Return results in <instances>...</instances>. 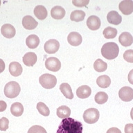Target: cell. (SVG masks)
I'll return each mask as SVG.
<instances>
[{"label":"cell","mask_w":133,"mask_h":133,"mask_svg":"<svg viewBox=\"0 0 133 133\" xmlns=\"http://www.w3.org/2000/svg\"><path fill=\"white\" fill-rule=\"evenodd\" d=\"M37 56L33 52H28L23 56V62L26 66H33L37 62Z\"/></svg>","instance_id":"2e32d148"},{"label":"cell","mask_w":133,"mask_h":133,"mask_svg":"<svg viewBox=\"0 0 133 133\" xmlns=\"http://www.w3.org/2000/svg\"><path fill=\"white\" fill-rule=\"evenodd\" d=\"M22 26L27 30H33L38 25V22L31 15L24 16L22 19Z\"/></svg>","instance_id":"30bf717a"},{"label":"cell","mask_w":133,"mask_h":133,"mask_svg":"<svg viewBox=\"0 0 133 133\" xmlns=\"http://www.w3.org/2000/svg\"><path fill=\"white\" fill-rule=\"evenodd\" d=\"M22 66L18 62H12L9 64V72L12 76H20L22 73Z\"/></svg>","instance_id":"ac0fdd59"},{"label":"cell","mask_w":133,"mask_h":133,"mask_svg":"<svg viewBox=\"0 0 133 133\" xmlns=\"http://www.w3.org/2000/svg\"><path fill=\"white\" fill-rule=\"evenodd\" d=\"M119 47L115 42H107L101 48V54L107 60H114L118 56Z\"/></svg>","instance_id":"7a4b0ae2"},{"label":"cell","mask_w":133,"mask_h":133,"mask_svg":"<svg viewBox=\"0 0 133 133\" xmlns=\"http://www.w3.org/2000/svg\"><path fill=\"white\" fill-rule=\"evenodd\" d=\"M118 96L123 101L129 102L133 100V89L130 87L125 86L120 89Z\"/></svg>","instance_id":"52a82bcc"},{"label":"cell","mask_w":133,"mask_h":133,"mask_svg":"<svg viewBox=\"0 0 133 133\" xmlns=\"http://www.w3.org/2000/svg\"><path fill=\"white\" fill-rule=\"evenodd\" d=\"M20 86L15 81H10L5 85L4 94L9 98H14L20 93Z\"/></svg>","instance_id":"3957f363"},{"label":"cell","mask_w":133,"mask_h":133,"mask_svg":"<svg viewBox=\"0 0 133 133\" xmlns=\"http://www.w3.org/2000/svg\"><path fill=\"white\" fill-rule=\"evenodd\" d=\"M39 82L44 89H50L54 88L57 84V78L55 76L50 74H44L39 77Z\"/></svg>","instance_id":"277c9868"},{"label":"cell","mask_w":133,"mask_h":133,"mask_svg":"<svg viewBox=\"0 0 133 133\" xmlns=\"http://www.w3.org/2000/svg\"><path fill=\"white\" fill-rule=\"evenodd\" d=\"M34 15L39 20H44L47 17V10L44 6H37L34 8Z\"/></svg>","instance_id":"ffe728a7"},{"label":"cell","mask_w":133,"mask_h":133,"mask_svg":"<svg viewBox=\"0 0 133 133\" xmlns=\"http://www.w3.org/2000/svg\"><path fill=\"white\" fill-rule=\"evenodd\" d=\"M65 10L61 6H55L51 10V15L55 19H62L65 16Z\"/></svg>","instance_id":"d6986e66"},{"label":"cell","mask_w":133,"mask_h":133,"mask_svg":"<svg viewBox=\"0 0 133 133\" xmlns=\"http://www.w3.org/2000/svg\"><path fill=\"white\" fill-rule=\"evenodd\" d=\"M106 133H121V130L117 128H115V127H113V128H111L107 131Z\"/></svg>","instance_id":"8d00e7d4"},{"label":"cell","mask_w":133,"mask_h":133,"mask_svg":"<svg viewBox=\"0 0 133 133\" xmlns=\"http://www.w3.org/2000/svg\"><path fill=\"white\" fill-rule=\"evenodd\" d=\"M83 130L82 123L69 117L62 119L56 133H83Z\"/></svg>","instance_id":"6da1fadb"},{"label":"cell","mask_w":133,"mask_h":133,"mask_svg":"<svg viewBox=\"0 0 133 133\" xmlns=\"http://www.w3.org/2000/svg\"><path fill=\"white\" fill-rule=\"evenodd\" d=\"M123 58L128 62L133 63V50L129 49L125 51L123 54Z\"/></svg>","instance_id":"1f68e13d"},{"label":"cell","mask_w":133,"mask_h":133,"mask_svg":"<svg viewBox=\"0 0 133 133\" xmlns=\"http://www.w3.org/2000/svg\"><path fill=\"white\" fill-rule=\"evenodd\" d=\"M60 91L62 92V94L68 99H72L74 98V94L72 92L71 87L68 83H62L60 86Z\"/></svg>","instance_id":"7402d4cb"},{"label":"cell","mask_w":133,"mask_h":133,"mask_svg":"<svg viewBox=\"0 0 133 133\" xmlns=\"http://www.w3.org/2000/svg\"><path fill=\"white\" fill-rule=\"evenodd\" d=\"M37 109L39 114L44 116H48L50 114V110L47 106L42 102H39L37 104Z\"/></svg>","instance_id":"f546056e"},{"label":"cell","mask_w":133,"mask_h":133,"mask_svg":"<svg viewBox=\"0 0 133 133\" xmlns=\"http://www.w3.org/2000/svg\"><path fill=\"white\" fill-rule=\"evenodd\" d=\"M118 40L121 44L123 46H130L133 43V37L128 32H123L119 36Z\"/></svg>","instance_id":"5bb4252c"},{"label":"cell","mask_w":133,"mask_h":133,"mask_svg":"<svg viewBox=\"0 0 133 133\" xmlns=\"http://www.w3.org/2000/svg\"><path fill=\"white\" fill-rule=\"evenodd\" d=\"M103 34L105 39H114L117 35V30L115 28L108 26L104 29Z\"/></svg>","instance_id":"83f0119b"},{"label":"cell","mask_w":133,"mask_h":133,"mask_svg":"<svg viewBox=\"0 0 133 133\" xmlns=\"http://www.w3.org/2000/svg\"><path fill=\"white\" fill-rule=\"evenodd\" d=\"M107 20L110 24L114 25L120 24L121 21H122V17L120 15L118 14V12L112 10L110 11L107 15Z\"/></svg>","instance_id":"9a60e30c"},{"label":"cell","mask_w":133,"mask_h":133,"mask_svg":"<svg viewBox=\"0 0 133 133\" xmlns=\"http://www.w3.org/2000/svg\"><path fill=\"white\" fill-rule=\"evenodd\" d=\"M57 116L60 118L64 119L69 118L71 114L70 108L66 105H62L57 109Z\"/></svg>","instance_id":"cb8c5ba5"},{"label":"cell","mask_w":133,"mask_h":133,"mask_svg":"<svg viewBox=\"0 0 133 133\" xmlns=\"http://www.w3.org/2000/svg\"><path fill=\"white\" fill-rule=\"evenodd\" d=\"M128 81L129 83L133 85V69L129 72L128 74Z\"/></svg>","instance_id":"74e56055"},{"label":"cell","mask_w":133,"mask_h":133,"mask_svg":"<svg viewBox=\"0 0 133 133\" xmlns=\"http://www.w3.org/2000/svg\"><path fill=\"white\" fill-rule=\"evenodd\" d=\"M91 89L87 85H83L79 87L76 90V95L79 98L85 99L91 95Z\"/></svg>","instance_id":"e0dca14e"},{"label":"cell","mask_w":133,"mask_h":133,"mask_svg":"<svg viewBox=\"0 0 133 133\" xmlns=\"http://www.w3.org/2000/svg\"><path fill=\"white\" fill-rule=\"evenodd\" d=\"M100 116L99 111L96 108H89L83 114V119L85 122L89 124H94L98 121Z\"/></svg>","instance_id":"5b68a950"},{"label":"cell","mask_w":133,"mask_h":133,"mask_svg":"<svg viewBox=\"0 0 133 133\" xmlns=\"http://www.w3.org/2000/svg\"><path fill=\"white\" fill-rule=\"evenodd\" d=\"M130 116H131V118L133 120V108H132V110H131V112H130Z\"/></svg>","instance_id":"ab89813d"},{"label":"cell","mask_w":133,"mask_h":133,"mask_svg":"<svg viewBox=\"0 0 133 133\" xmlns=\"http://www.w3.org/2000/svg\"><path fill=\"white\" fill-rule=\"evenodd\" d=\"M89 0H74L73 4L76 7H83L89 4Z\"/></svg>","instance_id":"836d02e7"},{"label":"cell","mask_w":133,"mask_h":133,"mask_svg":"<svg viewBox=\"0 0 133 133\" xmlns=\"http://www.w3.org/2000/svg\"><path fill=\"white\" fill-rule=\"evenodd\" d=\"M26 44L29 49H35L39 44V37L34 34H31L27 37L26 39Z\"/></svg>","instance_id":"44dd1931"},{"label":"cell","mask_w":133,"mask_h":133,"mask_svg":"<svg viewBox=\"0 0 133 133\" xmlns=\"http://www.w3.org/2000/svg\"><path fill=\"white\" fill-rule=\"evenodd\" d=\"M67 41L69 44L73 46H78L82 43L83 38L80 33L77 32H71L67 36Z\"/></svg>","instance_id":"8fae6325"},{"label":"cell","mask_w":133,"mask_h":133,"mask_svg":"<svg viewBox=\"0 0 133 133\" xmlns=\"http://www.w3.org/2000/svg\"><path fill=\"white\" fill-rule=\"evenodd\" d=\"M87 26L91 31H96L101 26V20L98 17L91 15L87 19Z\"/></svg>","instance_id":"7c38bea8"},{"label":"cell","mask_w":133,"mask_h":133,"mask_svg":"<svg viewBox=\"0 0 133 133\" xmlns=\"http://www.w3.org/2000/svg\"><path fill=\"white\" fill-rule=\"evenodd\" d=\"M96 83L101 88H107L111 84V79L108 76L103 75L98 78L96 80Z\"/></svg>","instance_id":"d4e9b609"},{"label":"cell","mask_w":133,"mask_h":133,"mask_svg":"<svg viewBox=\"0 0 133 133\" xmlns=\"http://www.w3.org/2000/svg\"><path fill=\"white\" fill-rule=\"evenodd\" d=\"M107 67H108L107 63L101 59H97L94 63V70L96 71L97 72H104L107 69Z\"/></svg>","instance_id":"4316f807"},{"label":"cell","mask_w":133,"mask_h":133,"mask_svg":"<svg viewBox=\"0 0 133 133\" xmlns=\"http://www.w3.org/2000/svg\"><path fill=\"white\" fill-rule=\"evenodd\" d=\"M45 66L48 70L51 71L56 72L60 69L61 67V62L57 58L55 57H50L47 58L45 61Z\"/></svg>","instance_id":"8992f818"},{"label":"cell","mask_w":133,"mask_h":133,"mask_svg":"<svg viewBox=\"0 0 133 133\" xmlns=\"http://www.w3.org/2000/svg\"><path fill=\"white\" fill-rule=\"evenodd\" d=\"M0 5H1V2H0Z\"/></svg>","instance_id":"60d3db41"},{"label":"cell","mask_w":133,"mask_h":133,"mask_svg":"<svg viewBox=\"0 0 133 133\" xmlns=\"http://www.w3.org/2000/svg\"><path fill=\"white\" fill-rule=\"evenodd\" d=\"M94 100L96 103L102 105V104L105 103L108 100V96L105 92L103 91H100L98 92L94 96Z\"/></svg>","instance_id":"f1b7e54d"},{"label":"cell","mask_w":133,"mask_h":133,"mask_svg":"<svg viewBox=\"0 0 133 133\" xmlns=\"http://www.w3.org/2000/svg\"><path fill=\"white\" fill-rule=\"evenodd\" d=\"M8 124H9V121L6 117H2L0 119V130L6 131L8 128Z\"/></svg>","instance_id":"d6a6232c"},{"label":"cell","mask_w":133,"mask_h":133,"mask_svg":"<svg viewBox=\"0 0 133 133\" xmlns=\"http://www.w3.org/2000/svg\"><path fill=\"white\" fill-rule=\"evenodd\" d=\"M27 133H47L44 128L39 125H33L31 127Z\"/></svg>","instance_id":"4dcf8cb0"},{"label":"cell","mask_w":133,"mask_h":133,"mask_svg":"<svg viewBox=\"0 0 133 133\" xmlns=\"http://www.w3.org/2000/svg\"><path fill=\"white\" fill-rule=\"evenodd\" d=\"M1 33L3 36L8 39H10L15 35L16 31L13 26L10 24H6L3 25L1 28Z\"/></svg>","instance_id":"4fadbf2b"},{"label":"cell","mask_w":133,"mask_h":133,"mask_svg":"<svg viewBox=\"0 0 133 133\" xmlns=\"http://www.w3.org/2000/svg\"><path fill=\"white\" fill-rule=\"evenodd\" d=\"M85 12L83 10H74L71 13L70 19L71 20L74 21V22H81L85 19Z\"/></svg>","instance_id":"484cf974"},{"label":"cell","mask_w":133,"mask_h":133,"mask_svg":"<svg viewBox=\"0 0 133 133\" xmlns=\"http://www.w3.org/2000/svg\"><path fill=\"white\" fill-rule=\"evenodd\" d=\"M125 133H133V124L128 123L125 126Z\"/></svg>","instance_id":"e575fe53"},{"label":"cell","mask_w":133,"mask_h":133,"mask_svg":"<svg viewBox=\"0 0 133 133\" xmlns=\"http://www.w3.org/2000/svg\"><path fill=\"white\" fill-rule=\"evenodd\" d=\"M119 10L123 14L130 15L133 12V1L132 0H123L120 2L118 6Z\"/></svg>","instance_id":"9c48e42d"},{"label":"cell","mask_w":133,"mask_h":133,"mask_svg":"<svg viewBox=\"0 0 133 133\" xmlns=\"http://www.w3.org/2000/svg\"><path fill=\"white\" fill-rule=\"evenodd\" d=\"M10 112L13 116H17V117L22 115L23 112H24V107H23L22 104L18 103V102L12 103L10 107Z\"/></svg>","instance_id":"603a6c76"},{"label":"cell","mask_w":133,"mask_h":133,"mask_svg":"<svg viewBox=\"0 0 133 133\" xmlns=\"http://www.w3.org/2000/svg\"><path fill=\"white\" fill-rule=\"evenodd\" d=\"M7 108V104L4 101H0V112H4Z\"/></svg>","instance_id":"d590c367"},{"label":"cell","mask_w":133,"mask_h":133,"mask_svg":"<svg viewBox=\"0 0 133 133\" xmlns=\"http://www.w3.org/2000/svg\"><path fill=\"white\" fill-rule=\"evenodd\" d=\"M5 69V63L4 61L0 59V73H2Z\"/></svg>","instance_id":"f35d334b"},{"label":"cell","mask_w":133,"mask_h":133,"mask_svg":"<svg viewBox=\"0 0 133 133\" xmlns=\"http://www.w3.org/2000/svg\"><path fill=\"white\" fill-rule=\"evenodd\" d=\"M60 48V43L58 40L56 39H49L45 42L44 46V49L47 54H55L58 51Z\"/></svg>","instance_id":"ba28073f"}]
</instances>
